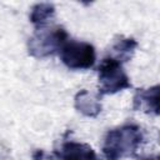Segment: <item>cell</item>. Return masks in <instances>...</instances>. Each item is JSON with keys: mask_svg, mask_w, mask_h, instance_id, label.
<instances>
[{"mask_svg": "<svg viewBox=\"0 0 160 160\" xmlns=\"http://www.w3.org/2000/svg\"><path fill=\"white\" fill-rule=\"evenodd\" d=\"M75 109L88 118H96L101 111L99 96L91 95L88 90H80L74 99Z\"/></svg>", "mask_w": 160, "mask_h": 160, "instance_id": "obj_7", "label": "cell"}, {"mask_svg": "<svg viewBox=\"0 0 160 160\" xmlns=\"http://www.w3.org/2000/svg\"><path fill=\"white\" fill-rule=\"evenodd\" d=\"M32 160H55L54 154H48L44 150H35L32 152Z\"/></svg>", "mask_w": 160, "mask_h": 160, "instance_id": "obj_10", "label": "cell"}, {"mask_svg": "<svg viewBox=\"0 0 160 160\" xmlns=\"http://www.w3.org/2000/svg\"><path fill=\"white\" fill-rule=\"evenodd\" d=\"M144 141L141 129L135 124H125L106 132L102 154L106 160H121L136 152Z\"/></svg>", "mask_w": 160, "mask_h": 160, "instance_id": "obj_1", "label": "cell"}, {"mask_svg": "<svg viewBox=\"0 0 160 160\" xmlns=\"http://www.w3.org/2000/svg\"><path fill=\"white\" fill-rule=\"evenodd\" d=\"M54 156L58 160H100L90 145L78 141L62 142L60 149L54 151Z\"/></svg>", "mask_w": 160, "mask_h": 160, "instance_id": "obj_5", "label": "cell"}, {"mask_svg": "<svg viewBox=\"0 0 160 160\" xmlns=\"http://www.w3.org/2000/svg\"><path fill=\"white\" fill-rule=\"evenodd\" d=\"M98 76L99 99H101V96L104 95L116 94L119 91L131 88L130 79L124 71L122 64L111 56H106L102 59L100 66L98 68Z\"/></svg>", "mask_w": 160, "mask_h": 160, "instance_id": "obj_3", "label": "cell"}, {"mask_svg": "<svg viewBox=\"0 0 160 160\" xmlns=\"http://www.w3.org/2000/svg\"><path fill=\"white\" fill-rule=\"evenodd\" d=\"M138 160H159L158 156H142V158H139Z\"/></svg>", "mask_w": 160, "mask_h": 160, "instance_id": "obj_11", "label": "cell"}, {"mask_svg": "<svg viewBox=\"0 0 160 160\" xmlns=\"http://www.w3.org/2000/svg\"><path fill=\"white\" fill-rule=\"evenodd\" d=\"M159 85L148 89H138L132 98V110L159 115Z\"/></svg>", "mask_w": 160, "mask_h": 160, "instance_id": "obj_6", "label": "cell"}, {"mask_svg": "<svg viewBox=\"0 0 160 160\" xmlns=\"http://www.w3.org/2000/svg\"><path fill=\"white\" fill-rule=\"evenodd\" d=\"M62 64L71 70H85L95 64V49L85 41L68 40L60 50Z\"/></svg>", "mask_w": 160, "mask_h": 160, "instance_id": "obj_4", "label": "cell"}, {"mask_svg": "<svg viewBox=\"0 0 160 160\" xmlns=\"http://www.w3.org/2000/svg\"><path fill=\"white\" fill-rule=\"evenodd\" d=\"M69 40L68 31L61 26L38 29L28 41L29 55L42 59L60 51L64 44Z\"/></svg>", "mask_w": 160, "mask_h": 160, "instance_id": "obj_2", "label": "cell"}, {"mask_svg": "<svg viewBox=\"0 0 160 160\" xmlns=\"http://www.w3.org/2000/svg\"><path fill=\"white\" fill-rule=\"evenodd\" d=\"M55 15V6L50 2H38L31 8L30 21L38 29L45 28Z\"/></svg>", "mask_w": 160, "mask_h": 160, "instance_id": "obj_9", "label": "cell"}, {"mask_svg": "<svg viewBox=\"0 0 160 160\" xmlns=\"http://www.w3.org/2000/svg\"><path fill=\"white\" fill-rule=\"evenodd\" d=\"M136 48H138V41L135 39L125 38V36L120 35L115 39V41L111 46L112 55H110V56L122 64V62L130 60V58L132 56Z\"/></svg>", "mask_w": 160, "mask_h": 160, "instance_id": "obj_8", "label": "cell"}]
</instances>
